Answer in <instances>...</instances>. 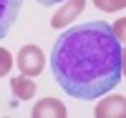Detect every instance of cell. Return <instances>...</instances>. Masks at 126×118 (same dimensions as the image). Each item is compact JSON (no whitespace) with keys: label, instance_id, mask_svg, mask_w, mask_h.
<instances>
[{"label":"cell","instance_id":"1","mask_svg":"<svg viewBox=\"0 0 126 118\" xmlns=\"http://www.w3.org/2000/svg\"><path fill=\"white\" fill-rule=\"evenodd\" d=\"M50 73L71 98L96 101L124 78V45L103 20L73 25L53 43Z\"/></svg>","mask_w":126,"mask_h":118},{"label":"cell","instance_id":"2","mask_svg":"<svg viewBox=\"0 0 126 118\" xmlns=\"http://www.w3.org/2000/svg\"><path fill=\"white\" fill-rule=\"evenodd\" d=\"M18 68L23 76H30V78H35L40 76V70H43L46 66V55H43V50H40L38 45H23L18 50Z\"/></svg>","mask_w":126,"mask_h":118},{"label":"cell","instance_id":"3","mask_svg":"<svg viewBox=\"0 0 126 118\" xmlns=\"http://www.w3.org/2000/svg\"><path fill=\"white\" fill-rule=\"evenodd\" d=\"M83 8H86V0H66V3L56 10V15H53V20H50V25L58 30V28H63V25L73 23V20L83 13Z\"/></svg>","mask_w":126,"mask_h":118},{"label":"cell","instance_id":"4","mask_svg":"<svg viewBox=\"0 0 126 118\" xmlns=\"http://www.w3.org/2000/svg\"><path fill=\"white\" fill-rule=\"evenodd\" d=\"M98 118H126V98L124 95H109V98H101V103L96 105Z\"/></svg>","mask_w":126,"mask_h":118},{"label":"cell","instance_id":"5","mask_svg":"<svg viewBox=\"0 0 126 118\" xmlns=\"http://www.w3.org/2000/svg\"><path fill=\"white\" fill-rule=\"evenodd\" d=\"M18 15H20V0H0V40L10 33Z\"/></svg>","mask_w":126,"mask_h":118},{"label":"cell","instance_id":"6","mask_svg":"<svg viewBox=\"0 0 126 118\" xmlns=\"http://www.w3.org/2000/svg\"><path fill=\"white\" fill-rule=\"evenodd\" d=\"M33 118H66V105H63L58 98H43L33 105Z\"/></svg>","mask_w":126,"mask_h":118},{"label":"cell","instance_id":"7","mask_svg":"<svg viewBox=\"0 0 126 118\" xmlns=\"http://www.w3.org/2000/svg\"><path fill=\"white\" fill-rule=\"evenodd\" d=\"M10 91H13L15 98L30 101L35 95V80H30V76H18V78L10 80Z\"/></svg>","mask_w":126,"mask_h":118},{"label":"cell","instance_id":"8","mask_svg":"<svg viewBox=\"0 0 126 118\" xmlns=\"http://www.w3.org/2000/svg\"><path fill=\"white\" fill-rule=\"evenodd\" d=\"M93 5L103 13H116V10L126 8V0H93Z\"/></svg>","mask_w":126,"mask_h":118},{"label":"cell","instance_id":"9","mask_svg":"<svg viewBox=\"0 0 126 118\" xmlns=\"http://www.w3.org/2000/svg\"><path fill=\"white\" fill-rule=\"evenodd\" d=\"M10 68H13V55H10L5 48H0V78L8 76Z\"/></svg>","mask_w":126,"mask_h":118},{"label":"cell","instance_id":"10","mask_svg":"<svg viewBox=\"0 0 126 118\" xmlns=\"http://www.w3.org/2000/svg\"><path fill=\"white\" fill-rule=\"evenodd\" d=\"M111 28H113V33H116V38L121 40V45H126V18L116 20V23H113Z\"/></svg>","mask_w":126,"mask_h":118},{"label":"cell","instance_id":"11","mask_svg":"<svg viewBox=\"0 0 126 118\" xmlns=\"http://www.w3.org/2000/svg\"><path fill=\"white\" fill-rule=\"evenodd\" d=\"M40 5H56V3H66V0H35Z\"/></svg>","mask_w":126,"mask_h":118},{"label":"cell","instance_id":"12","mask_svg":"<svg viewBox=\"0 0 126 118\" xmlns=\"http://www.w3.org/2000/svg\"><path fill=\"white\" fill-rule=\"evenodd\" d=\"M124 78H126V45H124Z\"/></svg>","mask_w":126,"mask_h":118}]
</instances>
